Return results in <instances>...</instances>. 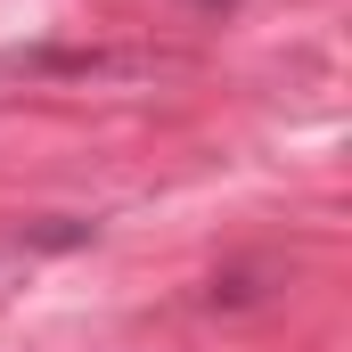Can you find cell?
I'll return each mask as SVG.
<instances>
[{
    "label": "cell",
    "instance_id": "1",
    "mask_svg": "<svg viewBox=\"0 0 352 352\" xmlns=\"http://www.w3.org/2000/svg\"><path fill=\"white\" fill-rule=\"evenodd\" d=\"M107 58L98 50H8L0 74H98Z\"/></svg>",
    "mask_w": 352,
    "mask_h": 352
}]
</instances>
